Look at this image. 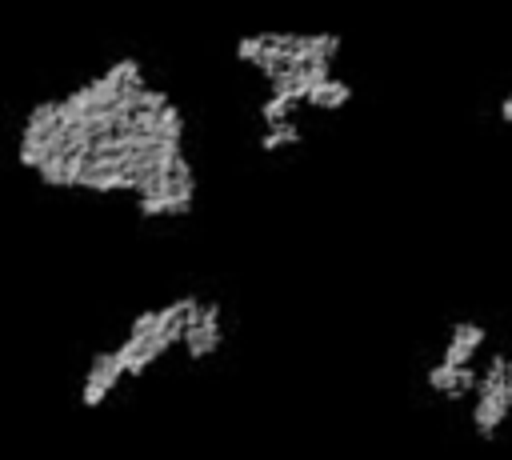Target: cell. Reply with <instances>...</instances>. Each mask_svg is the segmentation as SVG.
<instances>
[{"label":"cell","instance_id":"obj_1","mask_svg":"<svg viewBox=\"0 0 512 460\" xmlns=\"http://www.w3.org/2000/svg\"><path fill=\"white\" fill-rule=\"evenodd\" d=\"M124 376H128V372H124V364L116 360V352H100V356L92 360L88 376H84L80 404H84V408H100V404H104V396L112 392V384H120Z\"/></svg>","mask_w":512,"mask_h":460},{"label":"cell","instance_id":"obj_2","mask_svg":"<svg viewBox=\"0 0 512 460\" xmlns=\"http://www.w3.org/2000/svg\"><path fill=\"white\" fill-rule=\"evenodd\" d=\"M184 348L192 360H204L220 348V304H204L200 316L188 320V336H184Z\"/></svg>","mask_w":512,"mask_h":460},{"label":"cell","instance_id":"obj_3","mask_svg":"<svg viewBox=\"0 0 512 460\" xmlns=\"http://www.w3.org/2000/svg\"><path fill=\"white\" fill-rule=\"evenodd\" d=\"M480 344H484V324L456 320L452 324V336H448V348H444V364L448 368H472Z\"/></svg>","mask_w":512,"mask_h":460},{"label":"cell","instance_id":"obj_4","mask_svg":"<svg viewBox=\"0 0 512 460\" xmlns=\"http://www.w3.org/2000/svg\"><path fill=\"white\" fill-rule=\"evenodd\" d=\"M508 412H512V396H508V388H488V392H476L472 420H476V432H480L484 440H492V436H496V428L508 420Z\"/></svg>","mask_w":512,"mask_h":460},{"label":"cell","instance_id":"obj_5","mask_svg":"<svg viewBox=\"0 0 512 460\" xmlns=\"http://www.w3.org/2000/svg\"><path fill=\"white\" fill-rule=\"evenodd\" d=\"M140 216H184L192 208V196L188 192H168V196H148L136 204Z\"/></svg>","mask_w":512,"mask_h":460},{"label":"cell","instance_id":"obj_6","mask_svg":"<svg viewBox=\"0 0 512 460\" xmlns=\"http://www.w3.org/2000/svg\"><path fill=\"white\" fill-rule=\"evenodd\" d=\"M348 96H352V88H348L344 80H336V76H332V80H324L320 88H312L308 104H312V108H328V112H332V108H344V104H348Z\"/></svg>","mask_w":512,"mask_h":460},{"label":"cell","instance_id":"obj_7","mask_svg":"<svg viewBox=\"0 0 512 460\" xmlns=\"http://www.w3.org/2000/svg\"><path fill=\"white\" fill-rule=\"evenodd\" d=\"M300 100H292V96H268L264 104H260V120L268 124V128H276V124H288V116H292V108H296Z\"/></svg>","mask_w":512,"mask_h":460},{"label":"cell","instance_id":"obj_8","mask_svg":"<svg viewBox=\"0 0 512 460\" xmlns=\"http://www.w3.org/2000/svg\"><path fill=\"white\" fill-rule=\"evenodd\" d=\"M284 144H300V128L288 120V124H276V128H268L264 136H260V152H276V148H284Z\"/></svg>","mask_w":512,"mask_h":460},{"label":"cell","instance_id":"obj_9","mask_svg":"<svg viewBox=\"0 0 512 460\" xmlns=\"http://www.w3.org/2000/svg\"><path fill=\"white\" fill-rule=\"evenodd\" d=\"M500 120H508V124H512V92L500 100Z\"/></svg>","mask_w":512,"mask_h":460}]
</instances>
